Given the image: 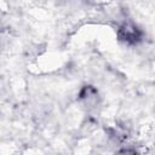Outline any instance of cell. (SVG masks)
Segmentation results:
<instances>
[{"instance_id": "obj_1", "label": "cell", "mask_w": 155, "mask_h": 155, "mask_svg": "<svg viewBox=\"0 0 155 155\" xmlns=\"http://www.w3.org/2000/svg\"><path fill=\"white\" fill-rule=\"evenodd\" d=\"M121 33H124V39H126V40H132V39H136L138 36L136 28L130 27V25H124L121 28Z\"/></svg>"}]
</instances>
